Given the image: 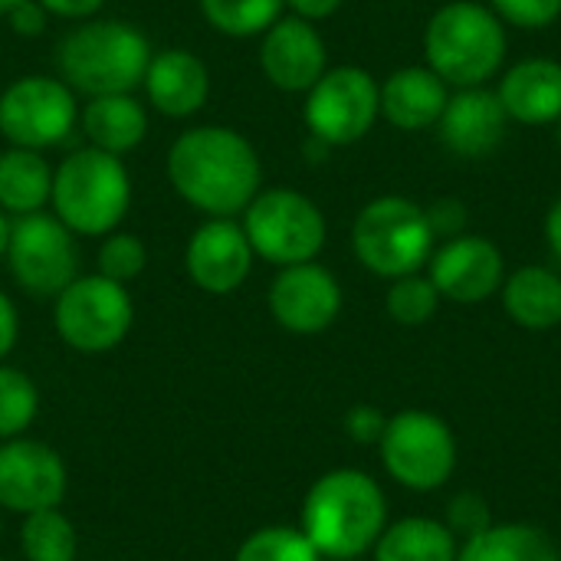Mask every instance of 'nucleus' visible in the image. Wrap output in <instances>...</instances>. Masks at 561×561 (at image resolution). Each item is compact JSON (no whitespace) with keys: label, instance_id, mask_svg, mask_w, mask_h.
Returning <instances> with one entry per match:
<instances>
[{"label":"nucleus","instance_id":"obj_1","mask_svg":"<svg viewBox=\"0 0 561 561\" xmlns=\"http://www.w3.org/2000/svg\"><path fill=\"white\" fill-rule=\"evenodd\" d=\"M168 181L204 217H240L263 191V164L237 128L197 125L168 148Z\"/></svg>","mask_w":561,"mask_h":561},{"label":"nucleus","instance_id":"obj_2","mask_svg":"<svg viewBox=\"0 0 561 561\" xmlns=\"http://www.w3.org/2000/svg\"><path fill=\"white\" fill-rule=\"evenodd\" d=\"M388 526V500L365 470L322 473L299 510V529L322 559L348 561L375 549Z\"/></svg>","mask_w":561,"mask_h":561},{"label":"nucleus","instance_id":"obj_3","mask_svg":"<svg viewBox=\"0 0 561 561\" xmlns=\"http://www.w3.org/2000/svg\"><path fill=\"white\" fill-rule=\"evenodd\" d=\"M151 43L148 36L125 20H82L72 26L56 49L59 79L85 95H115V92H135L145 79V69L151 62Z\"/></svg>","mask_w":561,"mask_h":561},{"label":"nucleus","instance_id":"obj_4","mask_svg":"<svg viewBox=\"0 0 561 561\" xmlns=\"http://www.w3.org/2000/svg\"><path fill=\"white\" fill-rule=\"evenodd\" d=\"M506 49V23L477 0H450L424 26V66L457 89L486 85L503 69Z\"/></svg>","mask_w":561,"mask_h":561},{"label":"nucleus","instance_id":"obj_5","mask_svg":"<svg viewBox=\"0 0 561 561\" xmlns=\"http://www.w3.org/2000/svg\"><path fill=\"white\" fill-rule=\"evenodd\" d=\"M49 204L76 237H105L118 230L131 204V178L125 161L92 145L66 154L53 168Z\"/></svg>","mask_w":561,"mask_h":561},{"label":"nucleus","instance_id":"obj_6","mask_svg":"<svg viewBox=\"0 0 561 561\" xmlns=\"http://www.w3.org/2000/svg\"><path fill=\"white\" fill-rule=\"evenodd\" d=\"M434 240L427 207L401 194L368 201L352 224L355 260L381 279L421 273L434 253Z\"/></svg>","mask_w":561,"mask_h":561},{"label":"nucleus","instance_id":"obj_7","mask_svg":"<svg viewBox=\"0 0 561 561\" xmlns=\"http://www.w3.org/2000/svg\"><path fill=\"white\" fill-rule=\"evenodd\" d=\"M240 217L253 253L279 270L316 260L329 237L322 207L293 187L260 191Z\"/></svg>","mask_w":561,"mask_h":561},{"label":"nucleus","instance_id":"obj_8","mask_svg":"<svg viewBox=\"0 0 561 561\" xmlns=\"http://www.w3.org/2000/svg\"><path fill=\"white\" fill-rule=\"evenodd\" d=\"M53 325L62 345L79 355H105L118 348L135 325V302L128 286L102 273L76 276L53 299Z\"/></svg>","mask_w":561,"mask_h":561},{"label":"nucleus","instance_id":"obj_9","mask_svg":"<svg viewBox=\"0 0 561 561\" xmlns=\"http://www.w3.org/2000/svg\"><path fill=\"white\" fill-rule=\"evenodd\" d=\"M378 450L388 477L411 493H434L457 470V437L431 411L408 408L388 417Z\"/></svg>","mask_w":561,"mask_h":561},{"label":"nucleus","instance_id":"obj_10","mask_svg":"<svg viewBox=\"0 0 561 561\" xmlns=\"http://www.w3.org/2000/svg\"><path fill=\"white\" fill-rule=\"evenodd\" d=\"M381 118V82L362 66H332L306 92L302 122L309 138L329 148L362 141Z\"/></svg>","mask_w":561,"mask_h":561},{"label":"nucleus","instance_id":"obj_11","mask_svg":"<svg viewBox=\"0 0 561 561\" xmlns=\"http://www.w3.org/2000/svg\"><path fill=\"white\" fill-rule=\"evenodd\" d=\"M3 260L16 286L39 299H56L79 276L76 233L46 210L10 220Z\"/></svg>","mask_w":561,"mask_h":561},{"label":"nucleus","instance_id":"obj_12","mask_svg":"<svg viewBox=\"0 0 561 561\" xmlns=\"http://www.w3.org/2000/svg\"><path fill=\"white\" fill-rule=\"evenodd\" d=\"M79 122L76 92L53 76H20L0 92V135L13 148L62 145Z\"/></svg>","mask_w":561,"mask_h":561},{"label":"nucleus","instance_id":"obj_13","mask_svg":"<svg viewBox=\"0 0 561 561\" xmlns=\"http://www.w3.org/2000/svg\"><path fill=\"white\" fill-rule=\"evenodd\" d=\"M69 486V470L43 440L13 437L0 440V510L3 513H39L62 506Z\"/></svg>","mask_w":561,"mask_h":561},{"label":"nucleus","instance_id":"obj_14","mask_svg":"<svg viewBox=\"0 0 561 561\" xmlns=\"http://www.w3.org/2000/svg\"><path fill=\"white\" fill-rule=\"evenodd\" d=\"M270 316L293 335H319L335 325L342 312V286L322 263L283 266L266 293Z\"/></svg>","mask_w":561,"mask_h":561},{"label":"nucleus","instance_id":"obj_15","mask_svg":"<svg viewBox=\"0 0 561 561\" xmlns=\"http://www.w3.org/2000/svg\"><path fill=\"white\" fill-rule=\"evenodd\" d=\"M427 276L437 286L440 299L477 306L503 289L506 260L493 240L477 233H460L434 247L427 260Z\"/></svg>","mask_w":561,"mask_h":561},{"label":"nucleus","instance_id":"obj_16","mask_svg":"<svg viewBox=\"0 0 561 561\" xmlns=\"http://www.w3.org/2000/svg\"><path fill=\"white\" fill-rule=\"evenodd\" d=\"M253 247L237 217H207L187 240L184 270L191 283L210 296L237 293L253 270Z\"/></svg>","mask_w":561,"mask_h":561},{"label":"nucleus","instance_id":"obj_17","mask_svg":"<svg viewBox=\"0 0 561 561\" xmlns=\"http://www.w3.org/2000/svg\"><path fill=\"white\" fill-rule=\"evenodd\" d=\"M260 69L279 92H309L329 69V49L316 23L279 16L260 43Z\"/></svg>","mask_w":561,"mask_h":561},{"label":"nucleus","instance_id":"obj_18","mask_svg":"<svg viewBox=\"0 0 561 561\" xmlns=\"http://www.w3.org/2000/svg\"><path fill=\"white\" fill-rule=\"evenodd\" d=\"M440 128V141L447 145L450 154L477 161L493 154L510 128V115L496 95V89L486 85H470V89H457L447 99V108L437 122Z\"/></svg>","mask_w":561,"mask_h":561},{"label":"nucleus","instance_id":"obj_19","mask_svg":"<svg viewBox=\"0 0 561 561\" xmlns=\"http://www.w3.org/2000/svg\"><path fill=\"white\" fill-rule=\"evenodd\" d=\"M141 85L151 108H158L168 118H187L201 112L210 95V69L197 53L171 46L151 53Z\"/></svg>","mask_w":561,"mask_h":561},{"label":"nucleus","instance_id":"obj_20","mask_svg":"<svg viewBox=\"0 0 561 561\" xmlns=\"http://www.w3.org/2000/svg\"><path fill=\"white\" fill-rule=\"evenodd\" d=\"M510 122L556 125L561 118V62L549 56L519 59L503 72L496 89Z\"/></svg>","mask_w":561,"mask_h":561},{"label":"nucleus","instance_id":"obj_21","mask_svg":"<svg viewBox=\"0 0 561 561\" xmlns=\"http://www.w3.org/2000/svg\"><path fill=\"white\" fill-rule=\"evenodd\" d=\"M450 89L431 66H401L381 82V118L401 131H427L440 122Z\"/></svg>","mask_w":561,"mask_h":561},{"label":"nucleus","instance_id":"obj_22","mask_svg":"<svg viewBox=\"0 0 561 561\" xmlns=\"http://www.w3.org/2000/svg\"><path fill=\"white\" fill-rule=\"evenodd\" d=\"M82 135L92 148L108 154H128L135 151L148 135V108L135 99V92H115V95H95L79 112Z\"/></svg>","mask_w":561,"mask_h":561},{"label":"nucleus","instance_id":"obj_23","mask_svg":"<svg viewBox=\"0 0 561 561\" xmlns=\"http://www.w3.org/2000/svg\"><path fill=\"white\" fill-rule=\"evenodd\" d=\"M503 312L529 332H549L561 325V276L549 266L529 263L503 279Z\"/></svg>","mask_w":561,"mask_h":561},{"label":"nucleus","instance_id":"obj_24","mask_svg":"<svg viewBox=\"0 0 561 561\" xmlns=\"http://www.w3.org/2000/svg\"><path fill=\"white\" fill-rule=\"evenodd\" d=\"M53 197V168L43 151L7 148L0 154V210L7 217H26L46 210Z\"/></svg>","mask_w":561,"mask_h":561},{"label":"nucleus","instance_id":"obj_25","mask_svg":"<svg viewBox=\"0 0 561 561\" xmlns=\"http://www.w3.org/2000/svg\"><path fill=\"white\" fill-rule=\"evenodd\" d=\"M375 561H457L460 539L447 523L427 516H408L385 526L375 542Z\"/></svg>","mask_w":561,"mask_h":561},{"label":"nucleus","instance_id":"obj_26","mask_svg":"<svg viewBox=\"0 0 561 561\" xmlns=\"http://www.w3.org/2000/svg\"><path fill=\"white\" fill-rule=\"evenodd\" d=\"M457 561H561L552 539L526 523L486 526L483 533L463 539Z\"/></svg>","mask_w":561,"mask_h":561},{"label":"nucleus","instance_id":"obj_27","mask_svg":"<svg viewBox=\"0 0 561 561\" xmlns=\"http://www.w3.org/2000/svg\"><path fill=\"white\" fill-rule=\"evenodd\" d=\"M20 556L26 561H76L79 556V529L59 510H39L20 516Z\"/></svg>","mask_w":561,"mask_h":561},{"label":"nucleus","instance_id":"obj_28","mask_svg":"<svg viewBox=\"0 0 561 561\" xmlns=\"http://www.w3.org/2000/svg\"><path fill=\"white\" fill-rule=\"evenodd\" d=\"M204 20L233 39L263 36L286 10V0H197Z\"/></svg>","mask_w":561,"mask_h":561},{"label":"nucleus","instance_id":"obj_29","mask_svg":"<svg viewBox=\"0 0 561 561\" xmlns=\"http://www.w3.org/2000/svg\"><path fill=\"white\" fill-rule=\"evenodd\" d=\"M39 417V388L36 381L0 362V440L23 437Z\"/></svg>","mask_w":561,"mask_h":561},{"label":"nucleus","instance_id":"obj_30","mask_svg":"<svg viewBox=\"0 0 561 561\" xmlns=\"http://www.w3.org/2000/svg\"><path fill=\"white\" fill-rule=\"evenodd\" d=\"M233 561H322L316 546L293 526H263L250 533Z\"/></svg>","mask_w":561,"mask_h":561},{"label":"nucleus","instance_id":"obj_31","mask_svg":"<svg viewBox=\"0 0 561 561\" xmlns=\"http://www.w3.org/2000/svg\"><path fill=\"white\" fill-rule=\"evenodd\" d=\"M385 309L388 316L398 322V325H424L437 316L440 309V293L437 286L431 283V276H421V273H411V276H401V279H391V289L385 296Z\"/></svg>","mask_w":561,"mask_h":561},{"label":"nucleus","instance_id":"obj_32","mask_svg":"<svg viewBox=\"0 0 561 561\" xmlns=\"http://www.w3.org/2000/svg\"><path fill=\"white\" fill-rule=\"evenodd\" d=\"M95 266H99L95 273H102L105 279H115V283L128 286V283H135L145 273V266H148V247L135 233L112 230V233H105V240L99 247Z\"/></svg>","mask_w":561,"mask_h":561},{"label":"nucleus","instance_id":"obj_33","mask_svg":"<svg viewBox=\"0 0 561 561\" xmlns=\"http://www.w3.org/2000/svg\"><path fill=\"white\" fill-rule=\"evenodd\" d=\"M490 3L506 26H519V30H546L561 16V0H490Z\"/></svg>","mask_w":561,"mask_h":561},{"label":"nucleus","instance_id":"obj_34","mask_svg":"<svg viewBox=\"0 0 561 561\" xmlns=\"http://www.w3.org/2000/svg\"><path fill=\"white\" fill-rule=\"evenodd\" d=\"M447 526L457 539H470L477 533H483L490 523V503L477 493H460L450 500L447 506Z\"/></svg>","mask_w":561,"mask_h":561},{"label":"nucleus","instance_id":"obj_35","mask_svg":"<svg viewBox=\"0 0 561 561\" xmlns=\"http://www.w3.org/2000/svg\"><path fill=\"white\" fill-rule=\"evenodd\" d=\"M342 424H345V434H348L355 444L371 447V444L381 440V434H385V427H388V417H385L375 404H355V408H348V414H345Z\"/></svg>","mask_w":561,"mask_h":561},{"label":"nucleus","instance_id":"obj_36","mask_svg":"<svg viewBox=\"0 0 561 561\" xmlns=\"http://www.w3.org/2000/svg\"><path fill=\"white\" fill-rule=\"evenodd\" d=\"M427 220L434 227V237H460L463 233V224H467V207L454 197H440L427 207Z\"/></svg>","mask_w":561,"mask_h":561},{"label":"nucleus","instance_id":"obj_37","mask_svg":"<svg viewBox=\"0 0 561 561\" xmlns=\"http://www.w3.org/2000/svg\"><path fill=\"white\" fill-rule=\"evenodd\" d=\"M3 16L16 36H39L49 23V10L39 0H16Z\"/></svg>","mask_w":561,"mask_h":561},{"label":"nucleus","instance_id":"obj_38","mask_svg":"<svg viewBox=\"0 0 561 561\" xmlns=\"http://www.w3.org/2000/svg\"><path fill=\"white\" fill-rule=\"evenodd\" d=\"M16 339H20V312L13 299L0 289V362L16 348Z\"/></svg>","mask_w":561,"mask_h":561},{"label":"nucleus","instance_id":"obj_39","mask_svg":"<svg viewBox=\"0 0 561 561\" xmlns=\"http://www.w3.org/2000/svg\"><path fill=\"white\" fill-rule=\"evenodd\" d=\"M39 3L49 10V16H62V20H92L105 7V0H39Z\"/></svg>","mask_w":561,"mask_h":561},{"label":"nucleus","instance_id":"obj_40","mask_svg":"<svg viewBox=\"0 0 561 561\" xmlns=\"http://www.w3.org/2000/svg\"><path fill=\"white\" fill-rule=\"evenodd\" d=\"M345 0H286V7L293 10V16H302L309 23H319V20H329L332 13H339Z\"/></svg>","mask_w":561,"mask_h":561},{"label":"nucleus","instance_id":"obj_41","mask_svg":"<svg viewBox=\"0 0 561 561\" xmlns=\"http://www.w3.org/2000/svg\"><path fill=\"white\" fill-rule=\"evenodd\" d=\"M546 240H549L552 256L561 263V197H556V204L546 214Z\"/></svg>","mask_w":561,"mask_h":561},{"label":"nucleus","instance_id":"obj_42","mask_svg":"<svg viewBox=\"0 0 561 561\" xmlns=\"http://www.w3.org/2000/svg\"><path fill=\"white\" fill-rule=\"evenodd\" d=\"M7 240H10V217L0 210V260H3V253H7Z\"/></svg>","mask_w":561,"mask_h":561},{"label":"nucleus","instance_id":"obj_43","mask_svg":"<svg viewBox=\"0 0 561 561\" xmlns=\"http://www.w3.org/2000/svg\"><path fill=\"white\" fill-rule=\"evenodd\" d=\"M13 3H16V0H0V16H3V13H7V10L13 7Z\"/></svg>","mask_w":561,"mask_h":561},{"label":"nucleus","instance_id":"obj_44","mask_svg":"<svg viewBox=\"0 0 561 561\" xmlns=\"http://www.w3.org/2000/svg\"><path fill=\"white\" fill-rule=\"evenodd\" d=\"M556 138H559V148H561V118L556 122Z\"/></svg>","mask_w":561,"mask_h":561},{"label":"nucleus","instance_id":"obj_45","mask_svg":"<svg viewBox=\"0 0 561 561\" xmlns=\"http://www.w3.org/2000/svg\"><path fill=\"white\" fill-rule=\"evenodd\" d=\"M0 536H3V510H0Z\"/></svg>","mask_w":561,"mask_h":561},{"label":"nucleus","instance_id":"obj_46","mask_svg":"<svg viewBox=\"0 0 561 561\" xmlns=\"http://www.w3.org/2000/svg\"><path fill=\"white\" fill-rule=\"evenodd\" d=\"M0 561H7V559H3V556H0Z\"/></svg>","mask_w":561,"mask_h":561}]
</instances>
